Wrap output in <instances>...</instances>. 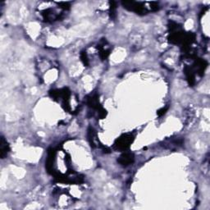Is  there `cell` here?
Masks as SVG:
<instances>
[{"label":"cell","instance_id":"1","mask_svg":"<svg viewBox=\"0 0 210 210\" xmlns=\"http://www.w3.org/2000/svg\"><path fill=\"white\" fill-rule=\"evenodd\" d=\"M130 142H131V137H127V136H125L124 138L119 139L117 146L119 147V148L126 149V148L129 145Z\"/></svg>","mask_w":210,"mask_h":210},{"label":"cell","instance_id":"2","mask_svg":"<svg viewBox=\"0 0 210 210\" xmlns=\"http://www.w3.org/2000/svg\"><path fill=\"white\" fill-rule=\"evenodd\" d=\"M8 144L7 142H5L4 138H2V140H1V157L2 158H4V157L7 155V150H8Z\"/></svg>","mask_w":210,"mask_h":210}]
</instances>
